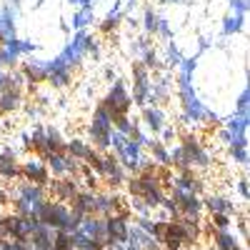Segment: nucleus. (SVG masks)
Returning <instances> with one entry per match:
<instances>
[{
  "instance_id": "1",
  "label": "nucleus",
  "mask_w": 250,
  "mask_h": 250,
  "mask_svg": "<svg viewBox=\"0 0 250 250\" xmlns=\"http://www.w3.org/2000/svg\"><path fill=\"white\" fill-rule=\"evenodd\" d=\"M108 233H110V240H123L125 238V225H123V220L120 218H110V223H108Z\"/></svg>"
},
{
  "instance_id": "3",
  "label": "nucleus",
  "mask_w": 250,
  "mask_h": 250,
  "mask_svg": "<svg viewBox=\"0 0 250 250\" xmlns=\"http://www.w3.org/2000/svg\"><path fill=\"white\" fill-rule=\"evenodd\" d=\"M113 28H118V20H108V23L103 25V33H110Z\"/></svg>"
},
{
  "instance_id": "4",
  "label": "nucleus",
  "mask_w": 250,
  "mask_h": 250,
  "mask_svg": "<svg viewBox=\"0 0 250 250\" xmlns=\"http://www.w3.org/2000/svg\"><path fill=\"white\" fill-rule=\"evenodd\" d=\"M0 50H3V38H0Z\"/></svg>"
},
{
  "instance_id": "2",
  "label": "nucleus",
  "mask_w": 250,
  "mask_h": 250,
  "mask_svg": "<svg viewBox=\"0 0 250 250\" xmlns=\"http://www.w3.org/2000/svg\"><path fill=\"white\" fill-rule=\"evenodd\" d=\"M53 250H73V240L68 238V233H58L55 235V243H53Z\"/></svg>"
}]
</instances>
